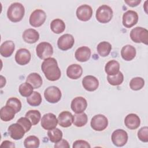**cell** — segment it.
Here are the masks:
<instances>
[{
	"mask_svg": "<svg viewBox=\"0 0 148 148\" xmlns=\"http://www.w3.org/2000/svg\"><path fill=\"white\" fill-rule=\"evenodd\" d=\"M42 70L46 79L50 81H56L61 77V71L54 58L45 59L41 65Z\"/></svg>",
	"mask_w": 148,
	"mask_h": 148,
	"instance_id": "1",
	"label": "cell"
},
{
	"mask_svg": "<svg viewBox=\"0 0 148 148\" xmlns=\"http://www.w3.org/2000/svg\"><path fill=\"white\" fill-rule=\"evenodd\" d=\"M25 9L23 5L18 2H14L10 5L7 11V16L12 22H18L24 16Z\"/></svg>",
	"mask_w": 148,
	"mask_h": 148,
	"instance_id": "2",
	"label": "cell"
},
{
	"mask_svg": "<svg viewBox=\"0 0 148 148\" xmlns=\"http://www.w3.org/2000/svg\"><path fill=\"white\" fill-rule=\"evenodd\" d=\"M130 38L135 43L148 44V31L146 28L137 27L133 28L130 32Z\"/></svg>",
	"mask_w": 148,
	"mask_h": 148,
	"instance_id": "3",
	"label": "cell"
},
{
	"mask_svg": "<svg viewBox=\"0 0 148 148\" xmlns=\"http://www.w3.org/2000/svg\"><path fill=\"white\" fill-rule=\"evenodd\" d=\"M96 19L101 23H107L109 22L113 17V10L112 8L106 5L100 6L96 11Z\"/></svg>",
	"mask_w": 148,
	"mask_h": 148,
	"instance_id": "4",
	"label": "cell"
},
{
	"mask_svg": "<svg viewBox=\"0 0 148 148\" xmlns=\"http://www.w3.org/2000/svg\"><path fill=\"white\" fill-rule=\"evenodd\" d=\"M38 57L42 60L50 58L53 54V48L51 45L46 42L39 43L36 47Z\"/></svg>",
	"mask_w": 148,
	"mask_h": 148,
	"instance_id": "5",
	"label": "cell"
},
{
	"mask_svg": "<svg viewBox=\"0 0 148 148\" xmlns=\"http://www.w3.org/2000/svg\"><path fill=\"white\" fill-rule=\"evenodd\" d=\"M44 96L48 102L54 103L58 102L61 99V92L57 87L50 86L45 90Z\"/></svg>",
	"mask_w": 148,
	"mask_h": 148,
	"instance_id": "6",
	"label": "cell"
},
{
	"mask_svg": "<svg viewBox=\"0 0 148 148\" xmlns=\"http://www.w3.org/2000/svg\"><path fill=\"white\" fill-rule=\"evenodd\" d=\"M46 18V14L43 10L36 9L31 14L29 22L32 27H39L45 23Z\"/></svg>",
	"mask_w": 148,
	"mask_h": 148,
	"instance_id": "7",
	"label": "cell"
},
{
	"mask_svg": "<svg viewBox=\"0 0 148 148\" xmlns=\"http://www.w3.org/2000/svg\"><path fill=\"white\" fill-rule=\"evenodd\" d=\"M91 128L97 131H101L104 130L108 125V119L103 114H97L94 116L91 120Z\"/></svg>",
	"mask_w": 148,
	"mask_h": 148,
	"instance_id": "8",
	"label": "cell"
},
{
	"mask_svg": "<svg viewBox=\"0 0 148 148\" xmlns=\"http://www.w3.org/2000/svg\"><path fill=\"white\" fill-rule=\"evenodd\" d=\"M111 138L113 143L115 146L121 147L127 142L128 134L125 131L121 129H117L112 133Z\"/></svg>",
	"mask_w": 148,
	"mask_h": 148,
	"instance_id": "9",
	"label": "cell"
},
{
	"mask_svg": "<svg viewBox=\"0 0 148 148\" xmlns=\"http://www.w3.org/2000/svg\"><path fill=\"white\" fill-rule=\"evenodd\" d=\"M75 43V39L73 36L69 34L61 36L57 41V46L61 50H67L71 49Z\"/></svg>",
	"mask_w": 148,
	"mask_h": 148,
	"instance_id": "10",
	"label": "cell"
},
{
	"mask_svg": "<svg viewBox=\"0 0 148 148\" xmlns=\"http://www.w3.org/2000/svg\"><path fill=\"white\" fill-rule=\"evenodd\" d=\"M58 123L55 114L51 113H48L44 114L41 120V126L46 130H50L56 127Z\"/></svg>",
	"mask_w": 148,
	"mask_h": 148,
	"instance_id": "11",
	"label": "cell"
},
{
	"mask_svg": "<svg viewBox=\"0 0 148 148\" xmlns=\"http://www.w3.org/2000/svg\"><path fill=\"white\" fill-rule=\"evenodd\" d=\"M138 21V13L134 10H128L123 15V24L127 28H131L135 25Z\"/></svg>",
	"mask_w": 148,
	"mask_h": 148,
	"instance_id": "12",
	"label": "cell"
},
{
	"mask_svg": "<svg viewBox=\"0 0 148 148\" xmlns=\"http://www.w3.org/2000/svg\"><path fill=\"white\" fill-rule=\"evenodd\" d=\"M92 15V9L88 5H82L79 6L76 10L77 18L83 21L89 20Z\"/></svg>",
	"mask_w": 148,
	"mask_h": 148,
	"instance_id": "13",
	"label": "cell"
},
{
	"mask_svg": "<svg viewBox=\"0 0 148 148\" xmlns=\"http://www.w3.org/2000/svg\"><path fill=\"white\" fill-rule=\"evenodd\" d=\"M8 131L10 137L14 140L21 139L25 132L24 128L17 123L9 125Z\"/></svg>",
	"mask_w": 148,
	"mask_h": 148,
	"instance_id": "14",
	"label": "cell"
},
{
	"mask_svg": "<svg viewBox=\"0 0 148 148\" xmlns=\"http://www.w3.org/2000/svg\"><path fill=\"white\" fill-rule=\"evenodd\" d=\"M72 110L76 113H83L87 106V102L85 98L82 97H77L71 102Z\"/></svg>",
	"mask_w": 148,
	"mask_h": 148,
	"instance_id": "15",
	"label": "cell"
},
{
	"mask_svg": "<svg viewBox=\"0 0 148 148\" xmlns=\"http://www.w3.org/2000/svg\"><path fill=\"white\" fill-rule=\"evenodd\" d=\"M31 53L29 51L26 49H18L15 54L16 62L20 65L27 64L31 60Z\"/></svg>",
	"mask_w": 148,
	"mask_h": 148,
	"instance_id": "16",
	"label": "cell"
},
{
	"mask_svg": "<svg viewBox=\"0 0 148 148\" xmlns=\"http://www.w3.org/2000/svg\"><path fill=\"white\" fill-rule=\"evenodd\" d=\"M82 85L85 90L88 91L96 90L99 86L98 80L91 75L86 76L82 80Z\"/></svg>",
	"mask_w": 148,
	"mask_h": 148,
	"instance_id": "17",
	"label": "cell"
},
{
	"mask_svg": "<svg viewBox=\"0 0 148 148\" xmlns=\"http://www.w3.org/2000/svg\"><path fill=\"white\" fill-rule=\"evenodd\" d=\"M73 120V116L68 111H63L58 117V123L62 127H69L72 125Z\"/></svg>",
	"mask_w": 148,
	"mask_h": 148,
	"instance_id": "18",
	"label": "cell"
},
{
	"mask_svg": "<svg viewBox=\"0 0 148 148\" xmlns=\"http://www.w3.org/2000/svg\"><path fill=\"white\" fill-rule=\"evenodd\" d=\"M124 124L130 130H135L139 127L140 120L137 114L130 113L125 117L124 119Z\"/></svg>",
	"mask_w": 148,
	"mask_h": 148,
	"instance_id": "19",
	"label": "cell"
},
{
	"mask_svg": "<svg viewBox=\"0 0 148 148\" xmlns=\"http://www.w3.org/2000/svg\"><path fill=\"white\" fill-rule=\"evenodd\" d=\"M75 56L78 61L86 62L90 58L91 50L87 46H82L76 50Z\"/></svg>",
	"mask_w": 148,
	"mask_h": 148,
	"instance_id": "20",
	"label": "cell"
},
{
	"mask_svg": "<svg viewBox=\"0 0 148 148\" xmlns=\"http://www.w3.org/2000/svg\"><path fill=\"white\" fill-rule=\"evenodd\" d=\"M83 73L82 66L77 64L69 65L66 69V75L71 79H77L81 77Z\"/></svg>",
	"mask_w": 148,
	"mask_h": 148,
	"instance_id": "21",
	"label": "cell"
},
{
	"mask_svg": "<svg viewBox=\"0 0 148 148\" xmlns=\"http://www.w3.org/2000/svg\"><path fill=\"white\" fill-rule=\"evenodd\" d=\"M39 38L38 32L32 28H28L25 30L23 34V40L28 43H34L36 42Z\"/></svg>",
	"mask_w": 148,
	"mask_h": 148,
	"instance_id": "22",
	"label": "cell"
},
{
	"mask_svg": "<svg viewBox=\"0 0 148 148\" xmlns=\"http://www.w3.org/2000/svg\"><path fill=\"white\" fill-rule=\"evenodd\" d=\"M15 48L14 43L12 40L5 41L1 46L0 53L3 57H9L13 53Z\"/></svg>",
	"mask_w": 148,
	"mask_h": 148,
	"instance_id": "23",
	"label": "cell"
},
{
	"mask_svg": "<svg viewBox=\"0 0 148 148\" xmlns=\"http://www.w3.org/2000/svg\"><path fill=\"white\" fill-rule=\"evenodd\" d=\"M135 48L130 45H127L123 47L121 50V56L125 61H131L136 56Z\"/></svg>",
	"mask_w": 148,
	"mask_h": 148,
	"instance_id": "24",
	"label": "cell"
},
{
	"mask_svg": "<svg viewBox=\"0 0 148 148\" xmlns=\"http://www.w3.org/2000/svg\"><path fill=\"white\" fill-rule=\"evenodd\" d=\"M15 113V110L12 107L6 105L1 109L0 117L3 121H9L14 117Z\"/></svg>",
	"mask_w": 148,
	"mask_h": 148,
	"instance_id": "25",
	"label": "cell"
},
{
	"mask_svg": "<svg viewBox=\"0 0 148 148\" xmlns=\"http://www.w3.org/2000/svg\"><path fill=\"white\" fill-rule=\"evenodd\" d=\"M120 69V64L118 61L112 60L108 61L105 66V71L109 76H113L117 74Z\"/></svg>",
	"mask_w": 148,
	"mask_h": 148,
	"instance_id": "26",
	"label": "cell"
},
{
	"mask_svg": "<svg viewBox=\"0 0 148 148\" xmlns=\"http://www.w3.org/2000/svg\"><path fill=\"white\" fill-rule=\"evenodd\" d=\"M26 82L29 83L34 88H38L42 85V79L38 73H30L26 79Z\"/></svg>",
	"mask_w": 148,
	"mask_h": 148,
	"instance_id": "27",
	"label": "cell"
},
{
	"mask_svg": "<svg viewBox=\"0 0 148 148\" xmlns=\"http://www.w3.org/2000/svg\"><path fill=\"white\" fill-rule=\"evenodd\" d=\"M50 29L54 33L59 34L63 32L65 30V24L62 20L60 18H56L51 22Z\"/></svg>",
	"mask_w": 148,
	"mask_h": 148,
	"instance_id": "28",
	"label": "cell"
},
{
	"mask_svg": "<svg viewBox=\"0 0 148 148\" xmlns=\"http://www.w3.org/2000/svg\"><path fill=\"white\" fill-rule=\"evenodd\" d=\"M112 50V45L110 43L103 41L100 42L97 46V51L99 55L105 57L108 56Z\"/></svg>",
	"mask_w": 148,
	"mask_h": 148,
	"instance_id": "29",
	"label": "cell"
},
{
	"mask_svg": "<svg viewBox=\"0 0 148 148\" xmlns=\"http://www.w3.org/2000/svg\"><path fill=\"white\" fill-rule=\"evenodd\" d=\"M47 135L50 140L53 143H57L62 139V131L57 128L49 130L47 132Z\"/></svg>",
	"mask_w": 148,
	"mask_h": 148,
	"instance_id": "30",
	"label": "cell"
},
{
	"mask_svg": "<svg viewBox=\"0 0 148 148\" xmlns=\"http://www.w3.org/2000/svg\"><path fill=\"white\" fill-rule=\"evenodd\" d=\"M87 120V116L86 113L83 112L81 113H76L73 116V123L75 126L81 127L86 124Z\"/></svg>",
	"mask_w": 148,
	"mask_h": 148,
	"instance_id": "31",
	"label": "cell"
},
{
	"mask_svg": "<svg viewBox=\"0 0 148 148\" xmlns=\"http://www.w3.org/2000/svg\"><path fill=\"white\" fill-rule=\"evenodd\" d=\"M42 100L41 95L37 91H34L32 94L27 98L28 103L32 106H39L41 103Z\"/></svg>",
	"mask_w": 148,
	"mask_h": 148,
	"instance_id": "32",
	"label": "cell"
},
{
	"mask_svg": "<svg viewBox=\"0 0 148 148\" xmlns=\"http://www.w3.org/2000/svg\"><path fill=\"white\" fill-rule=\"evenodd\" d=\"M25 117L31 120L32 125H35L39 122L41 114L37 110H30L26 113Z\"/></svg>",
	"mask_w": 148,
	"mask_h": 148,
	"instance_id": "33",
	"label": "cell"
},
{
	"mask_svg": "<svg viewBox=\"0 0 148 148\" xmlns=\"http://www.w3.org/2000/svg\"><path fill=\"white\" fill-rule=\"evenodd\" d=\"M39 138L34 135L28 136L24 141V145L26 148H37L39 147Z\"/></svg>",
	"mask_w": 148,
	"mask_h": 148,
	"instance_id": "34",
	"label": "cell"
},
{
	"mask_svg": "<svg viewBox=\"0 0 148 148\" xmlns=\"http://www.w3.org/2000/svg\"><path fill=\"white\" fill-rule=\"evenodd\" d=\"M18 91L21 95L24 97H28L34 92V88L29 83L25 82L20 85Z\"/></svg>",
	"mask_w": 148,
	"mask_h": 148,
	"instance_id": "35",
	"label": "cell"
},
{
	"mask_svg": "<svg viewBox=\"0 0 148 148\" xmlns=\"http://www.w3.org/2000/svg\"><path fill=\"white\" fill-rule=\"evenodd\" d=\"M145 85V80L140 77L132 78L130 82V88L134 91H138L142 89Z\"/></svg>",
	"mask_w": 148,
	"mask_h": 148,
	"instance_id": "36",
	"label": "cell"
},
{
	"mask_svg": "<svg viewBox=\"0 0 148 148\" xmlns=\"http://www.w3.org/2000/svg\"><path fill=\"white\" fill-rule=\"evenodd\" d=\"M107 80L110 84L112 86H119L123 83L124 80V76L123 73L119 71V73L115 75H108Z\"/></svg>",
	"mask_w": 148,
	"mask_h": 148,
	"instance_id": "37",
	"label": "cell"
},
{
	"mask_svg": "<svg viewBox=\"0 0 148 148\" xmlns=\"http://www.w3.org/2000/svg\"><path fill=\"white\" fill-rule=\"evenodd\" d=\"M6 105L12 107L16 112V113H18L20 111L21 109V103L17 98L15 97H12L8 99Z\"/></svg>",
	"mask_w": 148,
	"mask_h": 148,
	"instance_id": "38",
	"label": "cell"
},
{
	"mask_svg": "<svg viewBox=\"0 0 148 148\" xmlns=\"http://www.w3.org/2000/svg\"><path fill=\"white\" fill-rule=\"evenodd\" d=\"M17 123L20 124L24 128L25 132H27L28 131H29L31 128V126L32 125L31 121H29V120L26 117H20L17 120Z\"/></svg>",
	"mask_w": 148,
	"mask_h": 148,
	"instance_id": "39",
	"label": "cell"
},
{
	"mask_svg": "<svg viewBox=\"0 0 148 148\" xmlns=\"http://www.w3.org/2000/svg\"><path fill=\"white\" fill-rule=\"evenodd\" d=\"M138 137L141 141L143 142H148V127H143L141 128L138 132Z\"/></svg>",
	"mask_w": 148,
	"mask_h": 148,
	"instance_id": "40",
	"label": "cell"
},
{
	"mask_svg": "<svg viewBox=\"0 0 148 148\" xmlns=\"http://www.w3.org/2000/svg\"><path fill=\"white\" fill-rule=\"evenodd\" d=\"M91 146L90 144L83 140H77L73 142L72 147L73 148H80V147H85V148H90Z\"/></svg>",
	"mask_w": 148,
	"mask_h": 148,
	"instance_id": "41",
	"label": "cell"
},
{
	"mask_svg": "<svg viewBox=\"0 0 148 148\" xmlns=\"http://www.w3.org/2000/svg\"><path fill=\"white\" fill-rule=\"evenodd\" d=\"M54 147L56 148H69L70 146L66 140L62 139L58 142L56 143Z\"/></svg>",
	"mask_w": 148,
	"mask_h": 148,
	"instance_id": "42",
	"label": "cell"
},
{
	"mask_svg": "<svg viewBox=\"0 0 148 148\" xmlns=\"http://www.w3.org/2000/svg\"><path fill=\"white\" fill-rule=\"evenodd\" d=\"M124 2L128 6L131 7H135L141 2V1L140 0H128V1H124Z\"/></svg>",
	"mask_w": 148,
	"mask_h": 148,
	"instance_id": "43",
	"label": "cell"
},
{
	"mask_svg": "<svg viewBox=\"0 0 148 148\" xmlns=\"http://www.w3.org/2000/svg\"><path fill=\"white\" fill-rule=\"evenodd\" d=\"M1 147H15L14 144L9 140H5L1 145Z\"/></svg>",
	"mask_w": 148,
	"mask_h": 148,
	"instance_id": "44",
	"label": "cell"
},
{
	"mask_svg": "<svg viewBox=\"0 0 148 148\" xmlns=\"http://www.w3.org/2000/svg\"><path fill=\"white\" fill-rule=\"evenodd\" d=\"M1 87H2L4 85H5L6 79L2 76H1Z\"/></svg>",
	"mask_w": 148,
	"mask_h": 148,
	"instance_id": "45",
	"label": "cell"
}]
</instances>
